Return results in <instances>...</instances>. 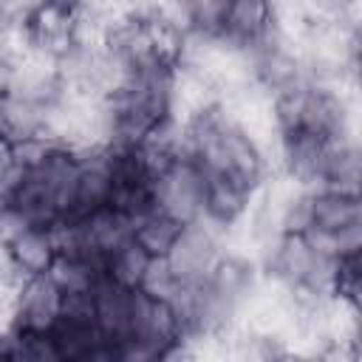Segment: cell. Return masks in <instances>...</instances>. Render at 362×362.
Returning <instances> with one entry per match:
<instances>
[{
	"label": "cell",
	"mask_w": 362,
	"mask_h": 362,
	"mask_svg": "<svg viewBox=\"0 0 362 362\" xmlns=\"http://www.w3.org/2000/svg\"><path fill=\"white\" fill-rule=\"evenodd\" d=\"M206 173L195 158H178L153 178V206L189 223L201 218Z\"/></svg>",
	"instance_id": "obj_1"
},
{
	"label": "cell",
	"mask_w": 362,
	"mask_h": 362,
	"mask_svg": "<svg viewBox=\"0 0 362 362\" xmlns=\"http://www.w3.org/2000/svg\"><path fill=\"white\" fill-rule=\"evenodd\" d=\"M62 288L51 280V274L20 277L14 286L11 303V328L31 334H51L59 322Z\"/></svg>",
	"instance_id": "obj_2"
},
{
	"label": "cell",
	"mask_w": 362,
	"mask_h": 362,
	"mask_svg": "<svg viewBox=\"0 0 362 362\" xmlns=\"http://www.w3.org/2000/svg\"><path fill=\"white\" fill-rule=\"evenodd\" d=\"M223 243H226L223 232H218L206 221L195 218V221L184 223L181 235L175 238V243L164 260L170 263V269L178 280H204L209 274V269L215 266L218 255L223 252Z\"/></svg>",
	"instance_id": "obj_3"
},
{
	"label": "cell",
	"mask_w": 362,
	"mask_h": 362,
	"mask_svg": "<svg viewBox=\"0 0 362 362\" xmlns=\"http://www.w3.org/2000/svg\"><path fill=\"white\" fill-rule=\"evenodd\" d=\"M127 337H133L141 345H147L156 359H164L167 348L175 339L184 337V328H181V320H178L175 308L167 300L150 297V294L136 288L133 320H130V334Z\"/></svg>",
	"instance_id": "obj_4"
},
{
	"label": "cell",
	"mask_w": 362,
	"mask_h": 362,
	"mask_svg": "<svg viewBox=\"0 0 362 362\" xmlns=\"http://www.w3.org/2000/svg\"><path fill=\"white\" fill-rule=\"evenodd\" d=\"M25 28L34 51L57 62L79 42V11L37 3L25 20Z\"/></svg>",
	"instance_id": "obj_5"
},
{
	"label": "cell",
	"mask_w": 362,
	"mask_h": 362,
	"mask_svg": "<svg viewBox=\"0 0 362 362\" xmlns=\"http://www.w3.org/2000/svg\"><path fill=\"white\" fill-rule=\"evenodd\" d=\"M274 25L272 0H223L221 11V40L249 51L255 48Z\"/></svg>",
	"instance_id": "obj_6"
},
{
	"label": "cell",
	"mask_w": 362,
	"mask_h": 362,
	"mask_svg": "<svg viewBox=\"0 0 362 362\" xmlns=\"http://www.w3.org/2000/svg\"><path fill=\"white\" fill-rule=\"evenodd\" d=\"M255 201V189L223 178V175H206V189H204V204H201V221L215 226L218 232H232L243 218L249 215Z\"/></svg>",
	"instance_id": "obj_7"
},
{
	"label": "cell",
	"mask_w": 362,
	"mask_h": 362,
	"mask_svg": "<svg viewBox=\"0 0 362 362\" xmlns=\"http://www.w3.org/2000/svg\"><path fill=\"white\" fill-rule=\"evenodd\" d=\"M113 192V178L107 167V150L93 147L88 153H79V175L71 195V209L65 218H85L88 212L107 206Z\"/></svg>",
	"instance_id": "obj_8"
},
{
	"label": "cell",
	"mask_w": 362,
	"mask_h": 362,
	"mask_svg": "<svg viewBox=\"0 0 362 362\" xmlns=\"http://www.w3.org/2000/svg\"><path fill=\"white\" fill-rule=\"evenodd\" d=\"M351 229H362V204L359 192H342L331 187H320L311 192V229L342 235Z\"/></svg>",
	"instance_id": "obj_9"
},
{
	"label": "cell",
	"mask_w": 362,
	"mask_h": 362,
	"mask_svg": "<svg viewBox=\"0 0 362 362\" xmlns=\"http://www.w3.org/2000/svg\"><path fill=\"white\" fill-rule=\"evenodd\" d=\"M133 303H136V288H124L107 277H99L93 286V311H96V325L99 331L116 342L130 334V320H133Z\"/></svg>",
	"instance_id": "obj_10"
},
{
	"label": "cell",
	"mask_w": 362,
	"mask_h": 362,
	"mask_svg": "<svg viewBox=\"0 0 362 362\" xmlns=\"http://www.w3.org/2000/svg\"><path fill=\"white\" fill-rule=\"evenodd\" d=\"M45 110L48 105L17 90L0 96V141L11 147L31 136H45Z\"/></svg>",
	"instance_id": "obj_11"
},
{
	"label": "cell",
	"mask_w": 362,
	"mask_h": 362,
	"mask_svg": "<svg viewBox=\"0 0 362 362\" xmlns=\"http://www.w3.org/2000/svg\"><path fill=\"white\" fill-rule=\"evenodd\" d=\"M11 266L17 269L20 277H31V274H48L54 260L59 257L57 240L51 226H28L8 249H6Z\"/></svg>",
	"instance_id": "obj_12"
},
{
	"label": "cell",
	"mask_w": 362,
	"mask_h": 362,
	"mask_svg": "<svg viewBox=\"0 0 362 362\" xmlns=\"http://www.w3.org/2000/svg\"><path fill=\"white\" fill-rule=\"evenodd\" d=\"M184 223L161 209H147L144 215H139L130 223V238L150 255V257H167V252L173 249L175 238L181 235Z\"/></svg>",
	"instance_id": "obj_13"
},
{
	"label": "cell",
	"mask_w": 362,
	"mask_h": 362,
	"mask_svg": "<svg viewBox=\"0 0 362 362\" xmlns=\"http://www.w3.org/2000/svg\"><path fill=\"white\" fill-rule=\"evenodd\" d=\"M322 187L342 189V192H359V147H356V139H331L328 141Z\"/></svg>",
	"instance_id": "obj_14"
},
{
	"label": "cell",
	"mask_w": 362,
	"mask_h": 362,
	"mask_svg": "<svg viewBox=\"0 0 362 362\" xmlns=\"http://www.w3.org/2000/svg\"><path fill=\"white\" fill-rule=\"evenodd\" d=\"M147 263H150V255L133 238H127L113 252H107V257L102 263V277H107L124 288H139L141 277L147 272Z\"/></svg>",
	"instance_id": "obj_15"
},
{
	"label": "cell",
	"mask_w": 362,
	"mask_h": 362,
	"mask_svg": "<svg viewBox=\"0 0 362 362\" xmlns=\"http://www.w3.org/2000/svg\"><path fill=\"white\" fill-rule=\"evenodd\" d=\"M48 274L62 291H88L102 277V269L82 255H59Z\"/></svg>",
	"instance_id": "obj_16"
},
{
	"label": "cell",
	"mask_w": 362,
	"mask_h": 362,
	"mask_svg": "<svg viewBox=\"0 0 362 362\" xmlns=\"http://www.w3.org/2000/svg\"><path fill=\"white\" fill-rule=\"evenodd\" d=\"M31 54H34V45H31V37H28L25 23L23 25H0V59L3 62H8L11 68H17Z\"/></svg>",
	"instance_id": "obj_17"
},
{
	"label": "cell",
	"mask_w": 362,
	"mask_h": 362,
	"mask_svg": "<svg viewBox=\"0 0 362 362\" xmlns=\"http://www.w3.org/2000/svg\"><path fill=\"white\" fill-rule=\"evenodd\" d=\"M175 286H178V277L173 274L170 263L164 257H150L139 291H144L150 297H158V300H170L173 291H175Z\"/></svg>",
	"instance_id": "obj_18"
},
{
	"label": "cell",
	"mask_w": 362,
	"mask_h": 362,
	"mask_svg": "<svg viewBox=\"0 0 362 362\" xmlns=\"http://www.w3.org/2000/svg\"><path fill=\"white\" fill-rule=\"evenodd\" d=\"M28 226L31 221L14 201H0V249H8Z\"/></svg>",
	"instance_id": "obj_19"
},
{
	"label": "cell",
	"mask_w": 362,
	"mask_h": 362,
	"mask_svg": "<svg viewBox=\"0 0 362 362\" xmlns=\"http://www.w3.org/2000/svg\"><path fill=\"white\" fill-rule=\"evenodd\" d=\"M40 0H0V25H23Z\"/></svg>",
	"instance_id": "obj_20"
},
{
	"label": "cell",
	"mask_w": 362,
	"mask_h": 362,
	"mask_svg": "<svg viewBox=\"0 0 362 362\" xmlns=\"http://www.w3.org/2000/svg\"><path fill=\"white\" fill-rule=\"evenodd\" d=\"M11 85H14V68L0 59V96H6L11 90Z\"/></svg>",
	"instance_id": "obj_21"
},
{
	"label": "cell",
	"mask_w": 362,
	"mask_h": 362,
	"mask_svg": "<svg viewBox=\"0 0 362 362\" xmlns=\"http://www.w3.org/2000/svg\"><path fill=\"white\" fill-rule=\"evenodd\" d=\"M40 3H48V6H59V8H71V11H79L85 0H40Z\"/></svg>",
	"instance_id": "obj_22"
}]
</instances>
